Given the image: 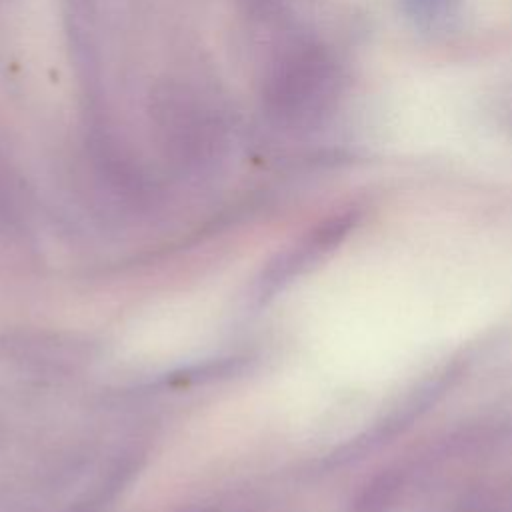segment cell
Listing matches in <instances>:
<instances>
[{
	"label": "cell",
	"instance_id": "1",
	"mask_svg": "<svg viewBox=\"0 0 512 512\" xmlns=\"http://www.w3.org/2000/svg\"><path fill=\"white\" fill-rule=\"evenodd\" d=\"M320 78V62L306 52L288 54L278 60L266 84V98L272 112L282 118L308 114L316 104Z\"/></svg>",
	"mask_w": 512,
	"mask_h": 512
}]
</instances>
